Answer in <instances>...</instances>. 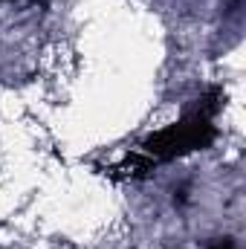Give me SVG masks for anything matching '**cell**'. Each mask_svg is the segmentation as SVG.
<instances>
[{"mask_svg":"<svg viewBox=\"0 0 246 249\" xmlns=\"http://www.w3.org/2000/svg\"><path fill=\"white\" fill-rule=\"evenodd\" d=\"M209 249H235V241H229V238H223V241H217V244H211Z\"/></svg>","mask_w":246,"mask_h":249,"instance_id":"2","label":"cell"},{"mask_svg":"<svg viewBox=\"0 0 246 249\" xmlns=\"http://www.w3.org/2000/svg\"><path fill=\"white\" fill-rule=\"evenodd\" d=\"M217 107H220V93L217 90L197 99V105L180 122L168 124V127H162V130H157L154 136L145 139V145H142L145 160L157 165V162H171V160H180V157H188L194 151L209 148L217 136V127H214Z\"/></svg>","mask_w":246,"mask_h":249,"instance_id":"1","label":"cell"}]
</instances>
